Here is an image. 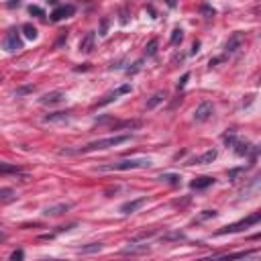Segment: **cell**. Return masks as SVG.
<instances>
[{"instance_id":"e0dca14e","label":"cell","mask_w":261,"mask_h":261,"mask_svg":"<svg viewBox=\"0 0 261 261\" xmlns=\"http://www.w3.org/2000/svg\"><path fill=\"white\" fill-rule=\"evenodd\" d=\"M166 98H168V94H166V92H155L147 102H145V108H147V110H153L155 106H159Z\"/></svg>"},{"instance_id":"484cf974","label":"cell","mask_w":261,"mask_h":261,"mask_svg":"<svg viewBox=\"0 0 261 261\" xmlns=\"http://www.w3.org/2000/svg\"><path fill=\"white\" fill-rule=\"evenodd\" d=\"M222 143L227 145V147H235V143H237V137H235V131H230L227 133L225 137H222Z\"/></svg>"},{"instance_id":"5bb4252c","label":"cell","mask_w":261,"mask_h":261,"mask_svg":"<svg viewBox=\"0 0 261 261\" xmlns=\"http://www.w3.org/2000/svg\"><path fill=\"white\" fill-rule=\"evenodd\" d=\"M72 208V204H67V202H61V204H55V206H47L45 210H43V215L45 216H60V215H63V212H67Z\"/></svg>"},{"instance_id":"8992f818","label":"cell","mask_w":261,"mask_h":261,"mask_svg":"<svg viewBox=\"0 0 261 261\" xmlns=\"http://www.w3.org/2000/svg\"><path fill=\"white\" fill-rule=\"evenodd\" d=\"M212 114H215V106H212V102H202L194 110V121L196 123H206Z\"/></svg>"},{"instance_id":"4fadbf2b","label":"cell","mask_w":261,"mask_h":261,"mask_svg":"<svg viewBox=\"0 0 261 261\" xmlns=\"http://www.w3.org/2000/svg\"><path fill=\"white\" fill-rule=\"evenodd\" d=\"M212 184H215V178L212 176H200V178H196V180H192L190 182V188L192 190H206V188H210Z\"/></svg>"},{"instance_id":"e575fe53","label":"cell","mask_w":261,"mask_h":261,"mask_svg":"<svg viewBox=\"0 0 261 261\" xmlns=\"http://www.w3.org/2000/svg\"><path fill=\"white\" fill-rule=\"evenodd\" d=\"M188 80H190V74H184V76H182V80L178 82V90H182L184 86H186V82H188Z\"/></svg>"},{"instance_id":"4dcf8cb0","label":"cell","mask_w":261,"mask_h":261,"mask_svg":"<svg viewBox=\"0 0 261 261\" xmlns=\"http://www.w3.org/2000/svg\"><path fill=\"white\" fill-rule=\"evenodd\" d=\"M200 11H202V15H204L206 18H212V16H215V15H216V13H215V8H210L208 4H204V6H202V8H200Z\"/></svg>"},{"instance_id":"7c38bea8","label":"cell","mask_w":261,"mask_h":261,"mask_svg":"<svg viewBox=\"0 0 261 261\" xmlns=\"http://www.w3.org/2000/svg\"><path fill=\"white\" fill-rule=\"evenodd\" d=\"M145 202H147V198H135V200H129V202H124V204L121 206V212L123 215H133V212H137Z\"/></svg>"},{"instance_id":"cb8c5ba5","label":"cell","mask_w":261,"mask_h":261,"mask_svg":"<svg viewBox=\"0 0 261 261\" xmlns=\"http://www.w3.org/2000/svg\"><path fill=\"white\" fill-rule=\"evenodd\" d=\"M169 41H171V45H180L184 41V31H182V29H173Z\"/></svg>"},{"instance_id":"7a4b0ae2","label":"cell","mask_w":261,"mask_h":261,"mask_svg":"<svg viewBox=\"0 0 261 261\" xmlns=\"http://www.w3.org/2000/svg\"><path fill=\"white\" fill-rule=\"evenodd\" d=\"M151 159L149 157H135V159H121L110 166H102L100 169H117V171H129V169H139V168H149Z\"/></svg>"},{"instance_id":"9c48e42d","label":"cell","mask_w":261,"mask_h":261,"mask_svg":"<svg viewBox=\"0 0 261 261\" xmlns=\"http://www.w3.org/2000/svg\"><path fill=\"white\" fill-rule=\"evenodd\" d=\"M74 13H76V6H72V4H61V6H57L55 11L51 13V21H53V23L63 21V18H70Z\"/></svg>"},{"instance_id":"74e56055","label":"cell","mask_w":261,"mask_h":261,"mask_svg":"<svg viewBox=\"0 0 261 261\" xmlns=\"http://www.w3.org/2000/svg\"><path fill=\"white\" fill-rule=\"evenodd\" d=\"M259 153H261V147H259Z\"/></svg>"},{"instance_id":"d6986e66","label":"cell","mask_w":261,"mask_h":261,"mask_svg":"<svg viewBox=\"0 0 261 261\" xmlns=\"http://www.w3.org/2000/svg\"><path fill=\"white\" fill-rule=\"evenodd\" d=\"M104 245L102 243H88L78 249V255H90V253H98V251H102Z\"/></svg>"},{"instance_id":"ba28073f","label":"cell","mask_w":261,"mask_h":261,"mask_svg":"<svg viewBox=\"0 0 261 261\" xmlns=\"http://www.w3.org/2000/svg\"><path fill=\"white\" fill-rule=\"evenodd\" d=\"M65 100V94L60 92V90H55V92H49V94H45L39 98V104L41 106H57V104H61Z\"/></svg>"},{"instance_id":"3957f363","label":"cell","mask_w":261,"mask_h":261,"mask_svg":"<svg viewBox=\"0 0 261 261\" xmlns=\"http://www.w3.org/2000/svg\"><path fill=\"white\" fill-rule=\"evenodd\" d=\"M259 222H261V210L253 212V215H249V216H247V218H243V220H239V222H233V225H229V227H225V229H220L216 235L239 233V230H245V229H249V227H255V225H259Z\"/></svg>"},{"instance_id":"4316f807","label":"cell","mask_w":261,"mask_h":261,"mask_svg":"<svg viewBox=\"0 0 261 261\" xmlns=\"http://www.w3.org/2000/svg\"><path fill=\"white\" fill-rule=\"evenodd\" d=\"M0 196H2V202H8V200L15 198V192L11 188H2V190H0Z\"/></svg>"},{"instance_id":"8fae6325","label":"cell","mask_w":261,"mask_h":261,"mask_svg":"<svg viewBox=\"0 0 261 261\" xmlns=\"http://www.w3.org/2000/svg\"><path fill=\"white\" fill-rule=\"evenodd\" d=\"M216 149H210V151H206V153H202V155H198V157H194V159H190V163L188 166H206V163H212L216 159Z\"/></svg>"},{"instance_id":"44dd1931","label":"cell","mask_w":261,"mask_h":261,"mask_svg":"<svg viewBox=\"0 0 261 261\" xmlns=\"http://www.w3.org/2000/svg\"><path fill=\"white\" fill-rule=\"evenodd\" d=\"M21 31L25 33V37H27V39H31V41H35L37 39V37H39V33H37V29L31 25V23H25L23 25V29H21Z\"/></svg>"},{"instance_id":"1f68e13d","label":"cell","mask_w":261,"mask_h":261,"mask_svg":"<svg viewBox=\"0 0 261 261\" xmlns=\"http://www.w3.org/2000/svg\"><path fill=\"white\" fill-rule=\"evenodd\" d=\"M239 261H261V255L257 253V251H251V253H249L247 257H243V259H239Z\"/></svg>"},{"instance_id":"277c9868","label":"cell","mask_w":261,"mask_h":261,"mask_svg":"<svg viewBox=\"0 0 261 261\" xmlns=\"http://www.w3.org/2000/svg\"><path fill=\"white\" fill-rule=\"evenodd\" d=\"M2 47H4L6 53H16V51L23 49V41H21V37H18L16 29H11V31L6 33L4 41H2Z\"/></svg>"},{"instance_id":"2e32d148","label":"cell","mask_w":261,"mask_h":261,"mask_svg":"<svg viewBox=\"0 0 261 261\" xmlns=\"http://www.w3.org/2000/svg\"><path fill=\"white\" fill-rule=\"evenodd\" d=\"M94 41H96V35L90 31V33H86V37L80 41V51L82 53H92L94 49Z\"/></svg>"},{"instance_id":"ac0fdd59","label":"cell","mask_w":261,"mask_h":261,"mask_svg":"<svg viewBox=\"0 0 261 261\" xmlns=\"http://www.w3.org/2000/svg\"><path fill=\"white\" fill-rule=\"evenodd\" d=\"M70 117H72L70 112H53V114H47V117L43 119V123H49V124H53V123H65V121H70Z\"/></svg>"},{"instance_id":"f1b7e54d","label":"cell","mask_w":261,"mask_h":261,"mask_svg":"<svg viewBox=\"0 0 261 261\" xmlns=\"http://www.w3.org/2000/svg\"><path fill=\"white\" fill-rule=\"evenodd\" d=\"M29 13L35 15V16H39V18H45V11L39 6H29Z\"/></svg>"},{"instance_id":"83f0119b","label":"cell","mask_w":261,"mask_h":261,"mask_svg":"<svg viewBox=\"0 0 261 261\" xmlns=\"http://www.w3.org/2000/svg\"><path fill=\"white\" fill-rule=\"evenodd\" d=\"M216 216V210H204V215H200L196 218V222H202V220H206V218H215Z\"/></svg>"},{"instance_id":"d590c367","label":"cell","mask_w":261,"mask_h":261,"mask_svg":"<svg viewBox=\"0 0 261 261\" xmlns=\"http://www.w3.org/2000/svg\"><path fill=\"white\" fill-rule=\"evenodd\" d=\"M198 47H200V43L196 41V43H194V47H192V53H196V51H198Z\"/></svg>"},{"instance_id":"9a60e30c","label":"cell","mask_w":261,"mask_h":261,"mask_svg":"<svg viewBox=\"0 0 261 261\" xmlns=\"http://www.w3.org/2000/svg\"><path fill=\"white\" fill-rule=\"evenodd\" d=\"M251 253V251H239V253H229V255H218V257H210V259H200V261H239Z\"/></svg>"},{"instance_id":"ffe728a7","label":"cell","mask_w":261,"mask_h":261,"mask_svg":"<svg viewBox=\"0 0 261 261\" xmlns=\"http://www.w3.org/2000/svg\"><path fill=\"white\" fill-rule=\"evenodd\" d=\"M251 151H253V149H251V143H247V141H237L235 143V153H237V155L243 157V155H249Z\"/></svg>"},{"instance_id":"6da1fadb","label":"cell","mask_w":261,"mask_h":261,"mask_svg":"<svg viewBox=\"0 0 261 261\" xmlns=\"http://www.w3.org/2000/svg\"><path fill=\"white\" fill-rule=\"evenodd\" d=\"M131 141V135H112V137H106V139H96L88 145H84L82 149L78 151H72V153H92V151H104V149H110V147H117V145H123ZM72 153H67V155H72ZM65 155V153H63Z\"/></svg>"},{"instance_id":"8d00e7d4","label":"cell","mask_w":261,"mask_h":261,"mask_svg":"<svg viewBox=\"0 0 261 261\" xmlns=\"http://www.w3.org/2000/svg\"><path fill=\"white\" fill-rule=\"evenodd\" d=\"M41 261H65V259H41Z\"/></svg>"},{"instance_id":"836d02e7","label":"cell","mask_w":261,"mask_h":261,"mask_svg":"<svg viewBox=\"0 0 261 261\" xmlns=\"http://www.w3.org/2000/svg\"><path fill=\"white\" fill-rule=\"evenodd\" d=\"M33 90H35L33 86H27V88H21V90H16V92H15V96H16V98H21L23 94H27V92H33Z\"/></svg>"},{"instance_id":"7402d4cb","label":"cell","mask_w":261,"mask_h":261,"mask_svg":"<svg viewBox=\"0 0 261 261\" xmlns=\"http://www.w3.org/2000/svg\"><path fill=\"white\" fill-rule=\"evenodd\" d=\"M159 180H161V182H168V184H171V186H178L182 178L178 176V173H161Z\"/></svg>"},{"instance_id":"30bf717a","label":"cell","mask_w":261,"mask_h":261,"mask_svg":"<svg viewBox=\"0 0 261 261\" xmlns=\"http://www.w3.org/2000/svg\"><path fill=\"white\" fill-rule=\"evenodd\" d=\"M241 43H243V35H241V33H233V35H230V39L225 45V55H222V60H225L227 55H233L239 47H241Z\"/></svg>"},{"instance_id":"52a82bcc","label":"cell","mask_w":261,"mask_h":261,"mask_svg":"<svg viewBox=\"0 0 261 261\" xmlns=\"http://www.w3.org/2000/svg\"><path fill=\"white\" fill-rule=\"evenodd\" d=\"M131 92V84H123V86H119L117 90H112V92H108L104 96V98L98 102V108H102V106H106V104H110V102H114L119 98V96H123V94H129Z\"/></svg>"},{"instance_id":"603a6c76","label":"cell","mask_w":261,"mask_h":261,"mask_svg":"<svg viewBox=\"0 0 261 261\" xmlns=\"http://www.w3.org/2000/svg\"><path fill=\"white\" fill-rule=\"evenodd\" d=\"M0 173L6 176V173H21L18 166H11V163H0Z\"/></svg>"},{"instance_id":"d4e9b609","label":"cell","mask_w":261,"mask_h":261,"mask_svg":"<svg viewBox=\"0 0 261 261\" xmlns=\"http://www.w3.org/2000/svg\"><path fill=\"white\" fill-rule=\"evenodd\" d=\"M155 53H157V39H151V41L147 43V47H145V55L153 57Z\"/></svg>"},{"instance_id":"d6a6232c","label":"cell","mask_w":261,"mask_h":261,"mask_svg":"<svg viewBox=\"0 0 261 261\" xmlns=\"http://www.w3.org/2000/svg\"><path fill=\"white\" fill-rule=\"evenodd\" d=\"M106 33H108V18H102V23H100V37H106Z\"/></svg>"},{"instance_id":"f546056e","label":"cell","mask_w":261,"mask_h":261,"mask_svg":"<svg viewBox=\"0 0 261 261\" xmlns=\"http://www.w3.org/2000/svg\"><path fill=\"white\" fill-rule=\"evenodd\" d=\"M23 257H25V251L16 249V251H13V255H11V259H8V261H23Z\"/></svg>"},{"instance_id":"5b68a950","label":"cell","mask_w":261,"mask_h":261,"mask_svg":"<svg viewBox=\"0 0 261 261\" xmlns=\"http://www.w3.org/2000/svg\"><path fill=\"white\" fill-rule=\"evenodd\" d=\"M149 251H151L149 243H137V241H133L131 245H127L121 251V255L123 257H137V255H147Z\"/></svg>"}]
</instances>
